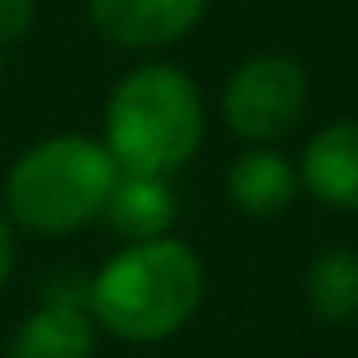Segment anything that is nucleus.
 Instances as JSON below:
<instances>
[{"mask_svg": "<svg viewBox=\"0 0 358 358\" xmlns=\"http://www.w3.org/2000/svg\"><path fill=\"white\" fill-rule=\"evenodd\" d=\"M203 303V262L186 241H139L89 282V316L122 341H164Z\"/></svg>", "mask_w": 358, "mask_h": 358, "instance_id": "1", "label": "nucleus"}, {"mask_svg": "<svg viewBox=\"0 0 358 358\" xmlns=\"http://www.w3.org/2000/svg\"><path fill=\"white\" fill-rule=\"evenodd\" d=\"M203 127L199 85L173 64H143L127 72L106 101V152L118 173H177L194 160Z\"/></svg>", "mask_w": 358, "mask_h": 358, "instance_id": "2", "label": "nucleus"}, {"mask_svg": "<svg viewBox=\"0 0 358 358\" xmlns=\"http://www.w3.org/2000/svg\"><path fill=\"white\" fill-rule=\"evenodd\" d=\"M118 182L106 143L85 135H55L26 148L5 177V215L38 236H64L93 224Z\"/></svg>", "mask_w": 358, "mask_h": 358, "instance_id": "3", "label": "nucleus"}, {"mask_svg": "<svg viewBox=\"0 0 358 358\" xmlns=\"http://www.w3.org/2000/svg\"><path fill=\"white\" fill-rule=\"evenodd\" d=\"M308 110V72L291 55H253L224 85V122L249 143L282 139Z\"/></svg>", "mask_w": 358, "mask_h": 358, "instance_id": "4", "label": "nucleus"}, {"mask_svg": "<svg viewBox=\"0 0 358 358\" xmlns=\"http://www.w3.org/2000/svg\"><path fill=\"white\" fill-rule=\"evenodd\" d=\"M207 13V0H89L93 30L127 51H156L186 38Z\"/></svg>", "mask_w": 358, "mask_h": 358, "instance_id": "5", "label": "nucleus"}, {"mask_svg": "<svg viewBox=\"0 0 358 358\" xmlns=\"http://www.w3.org/2000/svg\"><path fill=\"white\" fill-rule=\"evenodd\" d=\"M299 177L316 203L333 211H358V118L320 127L303 148Z\"/></svg>", "mask_w": 358, "mask_h": 358, "instance_id": "6", "label": "nucleus"}, {"mask_svg": "<svg viewBox=\"0 0 358 358\" xmlns=\"http://www.w3.org/2000/svg\"><path fill=\"white\" fill-rule=\"evenodd\" d=\"M93 354V316L85 295H47L9 341V358H89Z\"/></svg>", "mask_w": 358, "mask_h": 358, "instance_id": "7", "label": "nucleus"}, {"mask_svg": "<svg viewBox=\"0 0 358 358\" xmlns=\"http://www.w3.org/2000/svg\"><path fill=\"white\" fill-rule=\"evenodd\" d=\"M299 194V173L270 148H249L228 164V199L249 220L282 215Z\"/></svg>", "mask_w": 358, "mask_h": 358, "instance_id": "8", "label": "nucleus"}, {"mask_svg": "<svg viewBox=\"0 0 358 358\" xmlns=\"http://www.w3.org/2000/svg\"><path fill=\"white\" fill-rule=\"evenodd\" d=\"M101 220H110L114 232H122L131 245L169 236L177 220V194L169 177H143V173H118V182L106 199Z\"/></svg>", "mask_w": 358, "mask_h": 358, "instance_id": "9", "label": "nucleus"}, {"mask_svg": "<svg viewBox=\"0 0 358 358\" xmlns=\"http://www.w3.org/2000/svg\"><path fill=\"white\" fill-rule=\"evenodd\" d=\"M308 308L324 324H354L358 320V253L337 245L316 253L303 278Z\"/></svg>", "mask_w": 358, "mask_h": 358, "instance_id": "10", "label": "nucleus"}, {"mask_svg": "<svg viewBox=\"0 0 358 358\" xmlns=\"http://www.w3.org/2000/svg\"><path fill=\"white\" fill-rule=\"evenodd\" d=\"M34 17H38L34 0H0V47L22 43L34 30Z\"/></svg>", "mask_w": 358, "mask_h": 358, "instance_id": "11", "label": "nucleus"}, {"mask_svg": "<svg viewBox=\"0 0 358 358\" xmlns=\"http://www.w3.org/2000/svg\"><path fill=\"white\" fill-rule=\"evenodd\" d=\"M13 257H17V249H13V224H9L5 211H0V287H5L9 274H13Z\"/></svg>", "mask_w": 358, "mask_h": 358, "instance_id": "12", "label": "nucleus"}, {"mask_svg": "<svg viewBox=\"0 0 358 358\" xmlns=\"http://www.w3.org/2000/svg\"><path fill=\"white\" fill-rule=\"evenodd\" d=\"M0 76H5V55H0Z\"/></svg>", "mask_w": 358, "mask_h": 358, "instance_id": "13", "label": "nucleus"}]
</instances>
